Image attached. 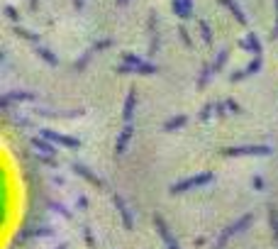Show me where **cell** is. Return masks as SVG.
<instances>
[{
  "instance_id": "cell-1",
  "label": "cell",
  "mask_w": 278,
  "mask_h": 249,
  "mask_svg": "<svg viewBox=\"0 0 278 249\" xmlns=\"http://www.w3.org/2000/svg\"><path fill=\"white\" fill-rule=\"evenodd\" d=\"M115 71H117V73H139V76H151V73H159V66L144 62V59H139V57H135V54H125V57H122V63L115 66Z\"/></svg>"
},
{
  "instance_id": "cell-2",
  "label": "cell",
  "mask_w": 278,
  "mask_h": 249,
  "mask_svg": "<svg viewBox=\"0 0 278 249\" xmlns=\"http://www.w3.org/2000/svg\"><path fill=\"white\" fill-rule=\"evenodd\" d=\"M251 220H254V215L251 213H247V215H242L237 222H232L222 235H220V240H217V245H215V249H224L227 247V242L234 237V235H239V232H244L247 230V225H251Z\"/></svg>"
},
{
  "instance_id": "cell-3",
  "label": "cell",
  "mask_w": 278,
  "mask_h": 249,
  "mask_svg": "<svg viewBox=\"0 0 278 249\" xmlns=\"http://www.w3.org/2000/svg\"><path fill=\"white\" fill-rule=\"evenodd\" d=\"M274 149L264 144H249V147H227L222 149L224 156H269Z\"/></svg>"
},
{
  "instance_id": "cell-4",
  "label": "cell",
  "mask_w": 278,
  "mask_h": 249,
  "mask_svg": "<svg viewBox=\"0 0 278 249\" xmlns=\"http://www.w3.org/2000/svg\"><path fill=\"white\" fill-rule=\"evenodd\" d=\"M212 179H215V176H212L210 171H208V174H198V176H191V179H183V181L173 184V186L168 188V193H171V195H176V193H186V190H191V188L208 186Z\"/></svg>"
},
{
  "instance_id": "cell-5",
  "label": "cell",
  "mask_w": 278,
  "mask_h": 249,
  "mask_svg": "<svg viewBox=\"0 0 278 249\" xmlns=\"http://www.w3.org/2000/svg\"><path fill=\"white\" fill-rule=\"evenodd\" d=\"M42 137H47L49 142L61 144V147H66V149H81V139L69 137V134H59V132H49V129H44V132H42Z\"/></svg>"
},
{
  "instance_id": "cell-6",
  "label": "cell",
  "mask_w": 278,
  "mask_h": 249,
  "mask_svg": "<svg viewBox=\"0 0 278 249\" xmlns=\"http://www.w3.org/2000/svg\"><path fill=\"white\" fill-rule=\"evenodd\" d=\"M154 225H156V232L161 235V240H164V245L168 249H181L178 247V242L173 240V235L168 232V225H166V220L161 218V215H154Z\"/></svg>"
},
{
  "instance_id": "cell-7",
  "label": "cell",
  "mask_w": 278,
  "mask_h": 249,
  "mask_svg": "<svg viewBox=\"0 0 278 249\" xmlns=\"http://www.w3.org/2000/svg\"><path fill=\"white\" fill-rule=\"evenodd\" d=\"M34 100H37V93H29V91L5 93V95H2V108H10L12 103H34Z\"/></svg>"
},
{
  "instance_id": "cell-8",
  "label": "cell",
  "mask_w": 278,
  "mask_h": 249,
  "mask_svg": "<svg viewBox=\"0 0 278 249\" xmlns=\"http://www.w3.org/2000/svg\"><path fill=\"white\" fill-rule=\"evenodd\" d=\"M261 66H264V62H261V57H254V62L249 63L247 68H242V71L232 73V76H229V81H232V83H239V81H244V78H249V76L259 73V71H261Z\"/></svg>"
},
{
  "instance_id": "cell-9",
  "label": "cell",
  "mask_w": 278,
  "mask_h": 249,
  "mask_svg": "<svg viewBox=\"0 0 278 249\" xmlns=\"http://www.w3.org/2000/svg\"><path fill=\"white\" fill-rule=\"evenodd\" d=\"M132 132H135L132 123H127L122 127V132H120V137H117V142H115V156H122V154L127 152V142L132 139Z\"/></svg>"
},
{
  "instance_id": "cell-10",
  "label": "cell",
  "mask_w": 278,
  "mask_h": 249,
  "mask_svg": "<svg viewBox=\"0 0 278 249\" xmlns=\"http://www.w3.org/2000/svg\"><path fill=\"white\" fill-rule=\"evenodd\" d=\"M71 169H73V174H78V176H83L85 181H90L93 186H98V188H103L105 184H103V179H98L88 166H83V164H71Z\"/></svg>"
},
{
  "instance_id": "cell-11",
  "label": "cell",
  "mask_w": 278,
  "mask_h": 249,
  "mask_svg": "<svg viewBox=\"0 0 278 249\" xmlns=\"http://www.w3.org/2000/svg\"><path fill=\"white\" fill-rule=\"evenodd\" d=\"M242 47H244L247 52H251L254 57H261V52H264V47H261V39H259L254 32H247V37H244Z\"/></svg>"
},
{
  "instance_id": "cell-12",
  "label": "cell",
  "mask_w": 278,
  "mask_h": 249,
  "mask_svg": "<svg viewBox=\"0 0 278 249\" xmlns=\"http://www.w3.org/2000/svg\"><path fill=\"white\" fill-rule=\"evenodd\" d=\"M173 12H176L181 20L193 17V0H173Z\"/></svg>"
},
{
  "instance_id": "cell-13",
  "label": "cell",
  "mask_w": 278,
  "mask_h": 249,
  "mask_svg": "<svg viewBox=\"0 0 278 249\" xmlns=\"http://www.w3.org/2000/svg\"><path fill=\"white\" fill-rule=\"evenodd\" d=\"M115 208H117V213L122 215V222H125V227H127V230H132V227H135V222H132V215H130V210H127V205H125L122 195H117V193H115Z\"/></svg>"
},
{
  "instance_id": "cell-14",
  "label": "cell",
  "mask_w": 278,
  "mask_h": 249,
  "mask_svg": "<svg viewBox=\"0 0 278 249\" xmlns=\"http://www.w3.org/2000/svg\"><path fill=\"white\" fill-rule=\"evenodd\" d=\"M220 5H224V7H227V10H229V12L234 15V20H237V22H239L242 27H247V15L242 12V7H239V5H237L234 0H220Z\"/></svg>"
},
{
  "instance_id": "cell-15",
  "label": "cell",
  "mask_w": 278,
  "mask_h": 249,
  "mask_svg": "<svg viewBox=\"0 0 278 249\" xmlns=\"http://www.w3.org/2000/svg\"><path fill=\"white\" fill-rule=\"evenodd\" d=\"M135 108H137V91L132 88L130 93H127V100H125V120L127 123H132V118H135Z\"/></svg>"
},
{
  "instance_id": "cell-16",
  "label": "cell",
  "mask_w": 278,
  "mask_h": 249,
  "mask_svg": "<svg viewBox=\"0 0 278 249\" xmlns=\"http://www.w3.org/2000/svg\"><path fill=\"white\" fill-rule=\"evenodd\" d=\"M149 34H151V42H149V54H154L159 49V34H156V15L149 17Z\"/></svg>"
},
{
  "instance_id": "cell-17",
  "label": "cell",
  "mask_w": 278,
  "mask_h": 249,
  "mask_svg": "<svg viewBox=\"0 0 278 249\" xmlns=\"http://www.w3.org/2000/svg\"><path fill=\"white\" fill-rule=\"evenodd\" d=\"M186 123H188V115H176V118H171V120L164 123V129L166 132H176V129H181Z\"/></svg>"
},
{
  "instance_id": "cell-18",
  "label": "cell",
  "mask_w": 278,
  "mask_h": 249,
  "mask_svg": "<svg viewBox=\"0 0 278 249\" xmlns=\"http://www.w3.org/2000/svg\"><path fill=\"white\" fill-rule=\"evenodd\" d=\"M34 54H37L39 59H44V62L49 63V66H59V57H54V54H52V52H49L47 47H39V44H37Z\"/></svg>"
},
{
  "instance_id": "cell-19",
  "label": "cell",
  "mask_w": 278,
  "mask_h": 249,
  "mask_svg": "<svg viewBox=\"0 0 278 249\" xmlns=\"http://www.w3.org/2000/svg\"><path fill=\"white\" fill-rule=\"evenodd\" d=\"M269 225H271L274 240L278 242V208H276V205H271V208H269Z\"/></svg>"
},
{
  "instance_id": "cell-20",
  "label": "cell",
  "mask_w": 278,
  "mask_h": 249,
  "mask_svg": "<svg viewBox=\"0 0 278 249\" xmlns=\"http://www.w3.org/2000/svg\"><path fill=\"white\" fill-rule=\"evenodd\" d=\"M32 147H37L39 152H44V154H49V156H54V154H56V149H54V147H52L49 142L39 139V137H34V139H32Z\"/></svg>"
},
{
  "instance_id": "cell-21",
  "label": "cell",
  "mask_w": 278,
  "mask_h": 249,
  "mask_svg": "<svg viewBox=\"0 0 278 249\" xmlns=\"http://www.w3.org/2000/svg\"><path fill=\"white\" fill-rule=\"evenodd\" d=\"M227 57H229V49L224 47V49H222V52L217 54V59L212 62V73H215V76H217V73L222 71V66H224V62H227Z\"/></svg>"
},
{
  "instance_id": "cell-22",
  "label": "cell",
  "mask_w": 278,
  "mask_h": 249,
  "mask_svg": "<svg viewBox=\"0 0 278 249\" xmlns=\"http://www.w3.org/2000/svg\"><path fill=\"white\" fill-rule=\"evenodd\" d=\"M212 76V63H203L200 68V76H198V88H205L208 86V78Z\"/></svg>"
},
{
  "instance_id": "cell-23",
  "label": "cell",
  "mask_w": 278,
  "mask_h": 249,
  "mask_svg": "<svg viewBox=\"0 0 278 249\" xmlns=\"http://www.w3.org/2000/svg\"><path fill=\"white\" fill-rule=\"evenodd\" d=\"M37 115H44V118H78V115H83V110H73V113H49V110H37Z\"/></svg>"
},
{
  "instance_id": "cell-24",
  "label": "cell",
  "mask_w": 278,
  "mask_h": 249,
  "mask_svg": "<svg viewBox=\"0 0 278 249\" xmlns=\"http://www.w3.org/2000/svg\"><path fill=\"white\" fill-rule=\"evenodd\" d=\"M15 34H17V37H22V39H27V42H34V44L39 42V34H32V32H29V30H25V27H15Z\"/></svg>"
},
{
  "instance_id": "cell-25",
  "label": "cell",
  "mask_w": 278,
  "mask_h": 249,
  "mask_svg": "<svg viewBox=\"0 0 278 249\" xmlns=\"http://www.w3.org/2000/svg\"><path fill=\"white\" fill-rule=\"evenodd\" d=\"M90 57H93V47H90V49H88V52H85V54H83V57H81L78 62L73 63V71H78V73H81V71H83V68L88 66V62H90Z\"/></svg>"
},
{
  "instance_id": "cell-26",
  "label": "cell",
  "mask_w": 278,
  "mask_h": 249,
  "mask_svg": "<svg viewBox=\"0 0 278 249\" xmlns=\"http://www.w3.org/2000/svg\"><path fill=\"white\" fill-rule=\"evenodd\" d=\"M198 27H200V32H203V39H205V44H212V32H210V25L205 20H198Z\"/></svg>"
},
{
  "instance_id": "cell-27",
  "label": "cell",
  "mask_w": 278,
  "mask_h": 249,
  "mask_svg": "<svg viewBox=\"0 0 278 249\" xmlns=\"http://www.w3.org/2000/svg\"><path fill=\"white\" fill-rule=\"evenodd\" d=\"M212 113H220V103H208V105L203 108V113H200V120H208Z\"/></svg>"
},
{
  "instance_id": "cell-28",
  "label": "cell",
  "mask_w": 278,
  "mask_h": 249,
  "mask_svg": "<svg viewBox=\"0 0 278 249\" xmlns=\"http://www.w3.org/2000/svg\"><path fill=\"white\" fill-rule=\"evenodd\" d=\"M178 37H181V42H183L188 49H193V39H191V34H188L186 27H178Z\"/></svg>"
},
{
  "instance_id": "cell-29",
  "label": "cell",
  "mask_w": 278,
  "mask_h": 249,
  "mask_svg": "<svg viewBox=\"0 0 278 249\" xmlns=\"http://www.w3.org/2000/svg\"><path fill=\"white\" fill-rule=\"evenodd\" d=\"M49 205H52V210H54V213H59L61 218H66V220H71V218H73V215H71V213L66 210V208H64V205H61V203H49Z\"/></svg>"
},
{
  "instance_id": "cell-30",
  "label": "cell",
  "mask_w": 278,
  "mask_h": 249,
  "mask_svg": "<svg viewBox=\"0 0 278 249\" xmlns=\"http://www.w3.org/2000/svg\"><path fill=\"white\" fill-rule=\"evenodd\" d=\"M83 237H85V245H88V249H98L95 240H93V232H90V227H88V225L83 227Z\"/></svg>"
},
{
  "instance_id": "cell-31",
  "label": "cell",
  "mask_w": 278,
  "mask_h": 249,
  "mask_svg": "<svg viewBox=\"0 0 278 249\" xmlns=\"http://www.w3.org/2000/svg\"><path fill=\"white\" fill-rule=\"evenodd\" d=\"M108 47H112V39H103V42L93 44V52H103V49H108Z\"/></svg>"
},
{
  "instance_id": "cell-32",
  "label": "cell",
  "mask_w": 278,
  "mask_h": 249,
  "mask_svg": "<svg viewBox=\"0 0 278 249\" xmlns=\"http://www.w3.org/2000/svg\"><path fill=\"white\" fill-rule=\"evenodd\" d=\"M5 15H7V17H10V20H12V22H17V20H20V12H17V10H15V7H10V5H7V7H5Z\"/></svg>"
},
{
  "instance_id": "cell-33",
  "label": "cell",
  "mask_w": 278,
  "mask_h": 249,
  "mask_svg": "<svg viewBox=\"0 0 278 249\" xmlns=\"http://www.w3.org/2000/svg\"><path fill=\"white\" fill-rule=\"evenodd\" d=\"M224 108H229V113H237V115L242 113V108H239L234 100H224Z\"/></svg>"
},
{
  "instance_id": "cell-34",
  "label": "cell",
  "mask_w": 278,
  "mask_h": 249,
  "mask_svg": "<svg viewBox=\"0 0 278 249\" xmlns=\"http://www.w3.org/2000/svg\"><path fill=\"white\" fill-rule=\"evenodd\" d=\"M251 186L256 188V190H264V179H261V176H254V179H251Z\"/></svg>"
},
{
  "instance_id": "cell-35",
  "label": "cell",
  "mask_w": 278,
  "mask_h": 249,
  "mask_svg": "<svg viewBox=\"0 0 278 249\" xmlns=\"http://www.w3.org/2000/svg\"><path fill=\"white\" fill-rule=\"evenodd\" d=\"M39 161L42 164H49V166H56V159H52V156H39Z\"/></svg>"
},
{
  "instance_id": "cell-36",
  "label": "cell",
  "mask_w": 278,
  "mask_h": 249,
  "mask_svg": "<svg viewBox=\"0 0 278 249\" xmlns=\"http://www.w3.org/2000/svg\"><path fill=\"white\" fill-rule=\"evenodd\" d=\"M271 37H274V39H278V0H276V27H274Z\"/></svg>"
},
{
  "instance_id": "cell-37",
  "label": "cell",
  "mask_w": 278,
  "mask_h": 249,
  "mask_svg": "<svg viewBox=\"0 0 278 249\" xmlns=\"http://www.w3.org/2000/svg\"><path fill=\"white\" fill-rule=\"evenodd\" d=\"M83 5H85V0H73V7H76V12H81V10H83Z\"/></svg>"
},
{
  "instance_id": "cell-38",
  "label": "cell",
  "mask_w": 278,
  "mask_h": 249,
  "mask_svg": "<svg viewBox=\"0 0 278 249\" xmlns=\"http://www.w3.org/2000/svg\"><path fill=\"white\" fill-rule=\"evenodd\" d=\"M76 203H78V208H81V210H85V205H88V200H85V198H83V195H81V198H78V200H76Z\"/></svg>"
},
{
  "instance_id": "cell-39",
  "label": "cell",
  "mask_w": 278,
  "mask_h": 249,
  "mask_svg": "<svg viewBox=\"0 0 278 249\" xmlns=\"http://www.w3.org/2000/svg\"><path fill=\"white\" fill-rule=\"evenodd\" d=\"M130 0H117V7H122V5H127Z\"/></svg>"
},
{
  "instance_id": "cell-40",
  "label": "cell",
  "mask_w": 278,
  "mask_h": 249,
  "mask_svg": "<svg viewBox=\"0 0 278 249\" xmlns=\"http://www.w3.org/2000/svg\"><path fill=\"white\" fill-rule=\"evenodd\" d=\"M29 7L34 10V7H37V0H29Z\"/></svg>"
},
{
  "instance_id": "cell-41",
  "label": "cell",
  "mask_w": 278,
  "mask_h": 249,
  "mask_svg": "<svg viewBox=\"0 0 278 249\" xmlns=\"http://www.w3.org/2000/svg\"><path fill=\"white\" fill-rule=\"evenodd\" d=\"M56 249H66V245H59V247H56Z\"/></svg>"
}]
</instances>
